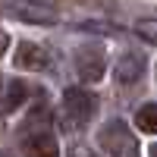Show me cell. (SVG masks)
<instances>
[{
    "mask_svg": "<svg viewBox=\"0 0 157 157\" xmlns=\"http://www.w3.org/2000/svg\"><path fill=\"white\" fill-rule=\"evenodd\" d=\"M135 32H138L141 38H148L151 44H157V19H141V22L135 25Z\"/></svg>",
    "mask_w": 157,
    "mask_h": 157,
    "instance_id": "obj_10",
    "label": "cell"
},
{
    "mask_svg": "<svg viewBox=\"0 0 157 157\" xmlns=\"http://www.w3.org/2000/svg\"><path fill=\"white\" fill-rule=\"evenodd\" d=\"M10 13H16V16H22V19H32V22H54L57 19V13L54 10H47V6H38V3H32V6H10Z\"/></svg>",
    "mask_w": 157,
    "mask_h": 157,
    "instance_id": "obj_8",
    "label": "cell"
},
{
    "mask_svg": "<svg viewBox=\"0 0 157 157\" xmlns=\"http://www.w3.org/2000/svg\"><path fill=\"white\" fill-rule=\"evenodd\" d=\"M141 75H145V57L141 54H126L116 63V82L120 85H135Z\"/></svg>",
    "mask_w": 157,
    "mask_h": 157,
    "instance_id": "obj_4",
    "label": "cell"
},
{
    "mask_svg": "<svg viewBox=\"0 0 157 157\" xmlns=\"http://www.w3.org/2000/svg\"><path fill=\"white\" fill-rule=\"evenodd\" d=\"M98 110V98L91 94L85 88H69L66 94H63V116H66V123L72 126H82L88 123L91 116Z\"/></svg>",
    "mask_w": 157,
    "mask_h": 157,
    "instance_id": "obj_2",
    "label": "cell"
},
{
    "mask_svg": "<svg viewBox=\"0 0 157 157\" xmlns=\"http://www.w3.org/2000/svg\"><path fill=\"white\" fill-rule=\"evenodd\" d=\"M75 66H78V75L85 78V82H98V78L104 75V60L101 54H82L75 60Z\"/></svg>",
    "mask_w": 157,
    "mask_h": 157,
    "instance_id": "obj_6",
    "label": "cell"
},
{
    "mask_svg": "<svg viewBox=\"0 0 157 157\" xmlns=\"http://www.w3.org/2000/svg\"><path fill=\"white\" fill-rule=\"evenodd\" d=\"M151 154H154V157H157V145H154V148H151Z\"/></svg>",
    "mask_w": 157,
    "mask_h": 157,
    "instance_id": "obj_12",
    "label": "cell"
},
{
    "mask_svg": "<svg viewBox=\"0 0 157 157\" xmlns=\"http://www.w3.org/2000/svg\"><path fill=\"white\" fill-rule=\"evenodd\" d=\"M135 126L148 135H157V104H145L138 113H135Z\"/></svg>",
    "mask_w": 157,
    "mask_h": 157,
    "instance_id": "obj_9",
    "label": "cell"
},
{
    "mask_svg": "<svg viewBox=\"0 0 157 157\" xmlns=\"http://www.w3.org/2000/svg\"><path fill=\"white\" fill-rule=\"evenodd\" d=\"M25 98H29V88H25L22 82H10L6 85V94L0 98V113H13Z\"/></svg>",
    "mask_w": 157,
    "mask_h": 157,
    "instance_id": "obj_7",
    "label": "cell"
},
{
    "mask_svg": "<svg viewBox=\"0 0 157 157\" xmlns=\"http://www.w3.org/2000/svg\"><path fill=\"white\" fill-rule=\"evenodd\" d=\"M69 157H98L91 148H85V145H72V151H69Z\"/></svg>",
    "mask_w": 157,
    "mask_h": 157,
    "instance_id": "obj_11",
    "label": "cell"
},
{
    "mask_svg": "<svg viewBox=\"0 0 157 157\" xmlns=\"http://www.w3.org/2000/svg\"><path fill=\"white\" fill-rule=\"evenodd\" d=\"M16 66H19V69L41 72V69H47V66H50V57H47V50H44L41 44L25 41V44H19V50H16Z\"/></svg>",
    "mask_w": 157,
    "mask_h": 157,
    "instance_id": "obj_3",
    "label": "cell"
},
{
    "mask_svg": "<svg viewBox=\"0 0 157 157\" xmlns=\"http://www.w3.org/2000/svg\"><path fill=\"white\" fill-rule=\"evenodd\" d=\"M98 145L107 151L110 157H135L138 154V145H135V135L126 123H110L98 132Z\"/></svg>",
    "mask_w": 157,
    "mask_h": 157,
    "instance_id": "obj_1",
    "label": "cell"
},
{
    "mask_svg": "<svg viewBox=\"0 0 157 157\" xmlns=\"http://www.w3.org/2000/svg\"><path fill=\"white\" fill-rule=\"evenodd\" d=\"M25 157H60V148H57V138L50 132H38L32 138H25L22 145Z\"/></svg>",
    "mask_w": 157,
    "mask_h": 157,
    "instance_id": "obj_5",
    "label": "cell"
}]
</instances>
